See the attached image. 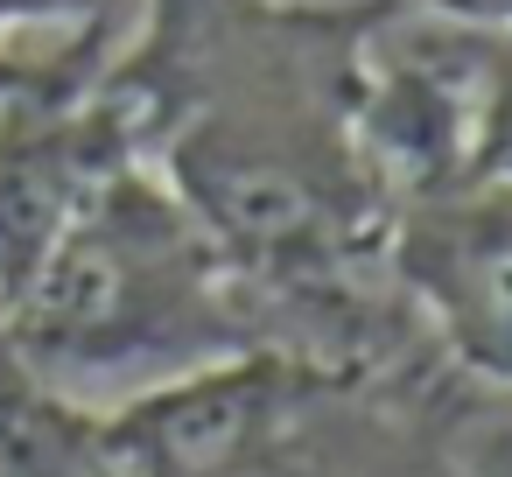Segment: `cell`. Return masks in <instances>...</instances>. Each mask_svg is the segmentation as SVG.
<instances>
[{"label":"cell","instance_id":"8992f818","mask_svg":"<svg viewBox=\"0 0 512 477\" xmlns=\"http://www.w3.org/2000/svg\"><path fill=\"white\" fill-rule=\"evenodd\" d=\"M0 477H15V470H8V456H0Z\"/></svg>","mask_w":512,"mask_h":477},{"label":"cell","instance_id":"5b68a950","mask_svg":"<svg viewBox=\"0 0 512 477\" xmlns=\"http://www.w3.org/2000/svg\"><path fill=\"white\" fill-rule=\"evenodd\" d=\"M92 43H106V36H92ZM78 43H64V50H50V57H22V50H8V43H0V106H8L15 92H29L36 78H50L64 57H71Z\"/></svg>","mask_w":512,"mask_h":477},{"label":"cell","instance_id":"277c9868","mask_svg":"<svg viewBox=\"0 0 512 477\" xmlns=\"http://www.w3.org/2000/svg\"><path fill=\"white\" fill-rule=\"evenodd\" d=\"M393 8L421 15L435 29H456V36H484V43L512 36V0H393Z\"/></svg>","mask_w":512,"mask_h":477},{"label":"cell","instance_id":"3957f363","mask_svg":"<svg viewBox=\"0 0 512 477\" xmlns=\"http://www.w3.org/2000/svg\"><path fill=\"white\" fill-rule=\"evenodd\" d=\"M8 36H106V0H0V43Z\"/></svg>","mask_w":512,"mask_h":477},{"label":"cell","instance_id":"6da1fadb","mask_svg":"<svg viewBox=\"0 0 512 477\" xmlns=\"http://www.w3.org/2000/svg\"><path fill=\"white\" fill-rule=\"evenodd\" d=\"M232 281L162 169L127 162L0 309V344L57 400L78 386H134L127 400H141L246 358Z\"/></svg>","mask_w":512,"mask_h":477},{"label":"cell","instance_id":"7a4b0ae2","mask_svg":"<svg viewBox=\"0 0 512 477\" xmlns=\"http://www.w3.org/2000/svg\"><path fill=\"white\" fill-rule=\"evenodd\" d=\"M470 183H512V36L477 50V134Z\"/></svg>","mask_w":512,"mask_h":477}]
</instances>
